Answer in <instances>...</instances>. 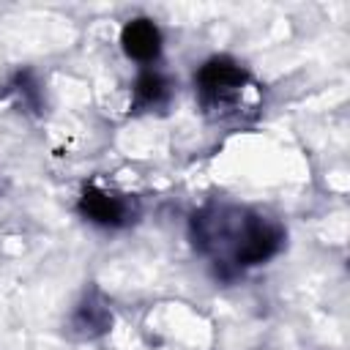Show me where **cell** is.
Here are the masks:
<instances>
[{
  "instance_id": "obj_1",
  "label": "cell",
  "mask_w": 350,
  "mask_h": 350,
  "mask_svg": "<svg viewBox=\"0 0 350 350\" xmlns=\"http://www.w3.org/2000/svg\"><path fill=\"white\" fill-rule=\"evenodd\" d=\"M194 246L224 268H252L268 262L284 246V230L254 211L211 205L191 219Z\"/></svg>"
},
{
  "instance_id": "obj_2",
  "label": "cell",
  "mask_w": 350,
  "mask_h": 350,
  "mask_svg": "<svg viewBox=\"0 0 350 350\" xmlns=\"http://www.w3.org/2000/svg\"><path fill=\"white\" fill-rule=\"evenodd\" d=\"M194 88H197L202 109L219 112V115L238 112L254 96V82H252L249 71L241 63H235L232 57H224V55L211 57L197 68Z\"/></svg>"
},
{
  "instance_id": "obj_3",
  "label": "cell",
  "mask_w": 350,
  "mask_h": 350,
  "mask_svg": "<svg viewBox=\"0 0 350 350\" xmlns=\"http://www.w3.org/2000/svg\"><path fill=\"white\" fill-rule=\"evenodd\" d=\"M77 211L82 219H88L90 224H98V227H123L131 219V208L123 197L109 194V191L96 189V186L82 189Z\"/></svg>"
},
{
  "instance_id": "obj_4",
  "label": "cell",
  "mask_w": 350,
  "mask_h": 350,
  "mask_svg": "<svg viewBox=\"0 0 350 350\" xmlns=\"http://www.w3.org/2000/svg\"><path fill=\"white\" fill-rule=\"evenodd\" d=\"M120 46L123 52L137 63H153L161 55V30L153 19L137 16L129 19L120 30Z\"/></svg>"
},
{
  "instance_id": "obj_5",
  "label": "cell",
  "mask_w": 350,
  "mask_h": 350,
  "mask_svg": "<svg viewBox=\"0 0 350 350\" xmlns=\"http://www.w3.org/2000/svg\"><path fill=\"white\" fill-rule=\"evenodd\" d=\"M170 98V82L156 68H142L131 85V101L134 109H156L164 107Z\"/></svg>"
},
{
  "instance_id": "obj_6",
  "label": "cell",
  "mask_w": 350,
  "mask_h": 350,
  "mask_svg": "<svg viewBox=\"0 0 350 350\" xmlns=\"http://www.w3.org/2000/svg\"><path fill=\"white\" fill-rule=\"evenodd\" d=\"M112 323V314L107 309L104 301H96V298H85L77 312H74V328H79L82 334L88 336H96V334H104Z\"/></svg>"
},
{
  "instance_id": "obj_7",
  "label": "cell",
  "mask_w": 350,
  "mask_h": 350,
  "mask_svg": "<svg viewBox=\"0 0 350 350\" xmlns=\"http://www.w3.org/2000/svg\"><path fill=\"white\" fill-rule=\"evenodd\" d=\"M3 96L14 98V101H16L19 107H25V109H27V107H30V109H38V107H41V90H38V82L33 79L30 71H16V74L8 79Z\"/></svg>"
}]
</instances>
